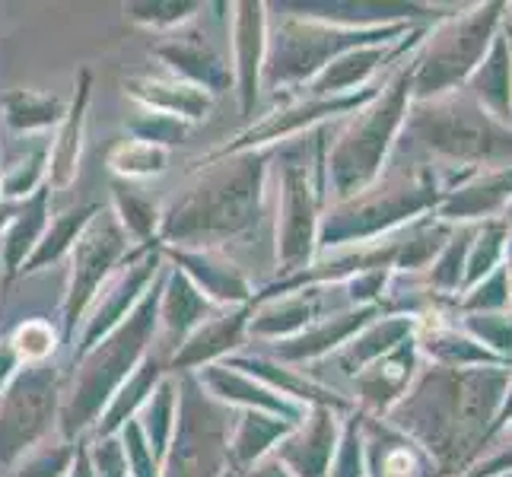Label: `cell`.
Masks as SVG:
<instances>
[{"label":"cell","instance_id":"1","mask_svg":"<svg viewBox=\"0 0 512 477\" xmlns=\"http://www.w3.org/2000/svg\"><path fill=\"white\" fill-rule=\"evenodd\" d=\"M166 163V153L147 147V144H131L115 156V169L128 175H144V172H160Z\"/></svg>","mask_w":512,"mask_h":477},{"label":"cell","instance_id":"2","mask_svg":"<svg viewBox=\"0 0 512 477\" xmlns=\"http://www.w3.org/2000/svg\"><path fill=\"white\" fill-rule=\"evenodd\" d=\"M16 350L23 353V357H45L51 350V334L45 325H26L20 334H16Z\"/></svg>","mask_w":512,"mask_h":477}]
</instances>
